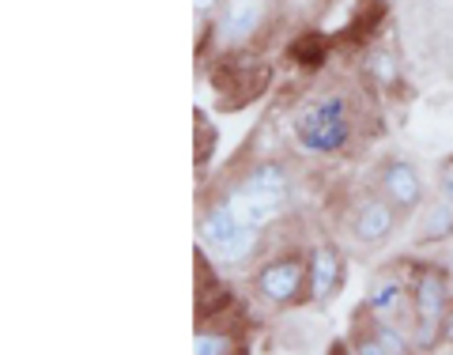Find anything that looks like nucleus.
Masks as SVG:
<instances>
[{
    "instance_id": "7",
    "label": "nucleus",
    "mask_w": 453,
    "mask_h": 355,
    "mask_svg": "<svg viewBox=\"0 0 453 355\" xmlns=\"http://www.w3.org/2000/svg\"><path fill=\"white\" fill-rule=\"evenodd\" d=\"M374 186L396 212H416L423 205V178L408 159H386L374 174Z\"/></svg>"
},
{
    "instance_id": "14",
    "label": "nucleus",
    "mask_w": 453,
    "mask_h": 355,
    "mask_svg": "<svg viewBox=\"0 0 453 355\" xmlns=\"http://www.w3.org/2000/svg\"><path fill=\"white\" fill-rule=\"evenodd\" d=\"M193 351H196V355H231V351H238V344H234V336H231V333H219V329H196V336H193Z\"/></svg>"
},
{
    "instance_id": "15",
    "label": "nucleus",
    "mask_w": 453,
    "mask_h": 355,
    "mask_svg": "<svg viewBox=\"0 0 453 355\" xmlns=\"http://www.w3.org/2000/svg\"><path fill=\"white\" fill-rule=\"evenodd\" d=\"M438 193H442L446 201H453V159H446L442 170H438Z\"/></svg>"
},
{
    "instance_id": "8",
    "label": "nucleus",
    "mask_w": 453,
    "mask_h": 355,
    "mask_svg": "<svg viewBox=\"0 0 453 355\" xmlns=\"http://www.w3.org/2000/svg\"><path fill=\"white\" fill-rule=\"evenodd\" d=\"M268 16V0H223L219 16H216V38L223 46H246L265 27Z\"/></svg>"
},
{
    "instance_id": "6",
    "label": "nucleus",
    "mask_w": 453,
    "mask_h": 355,
    "mask_svg": "<svg viewBox=\"0 0 453 355\" xmlns=\"http://www.w3.org/2000/svg\"><path fill=\"white\" fill-rule=\"evenodd\" d=\"M408 306H412V280H404L396 268H386L371 280L366 288V303L363 310L371 314V321H393L401 325L408 318Z\"/></svg>"
},
{
    "instance_id": "12",
    "label": "nucleus",
    "mask_w": 453,
    "mask_h": 355,
    "mask_svg": "<svg viewBox=\"0 0 453 355\" xmlns=\"http://www.w3.org/2000/svg\"><path fill=\"white\" fill-rule=\"evenodd\" d=\"M453 235V201L446 197H438L423 208V227H419V238L423 243H446Z\"/></svg>"
},
{
    "instance_id": "4",
    "label": "nucleus",
    "mask_w": 453,
    "mask_h": 355,
    "mask_svg": "<svg viewBox=\"0 0 453 355\" xmlns=\"http://www.w3.org/2000/svg\"><path fill=\"white\" fill-rule=\"evenodd\" d=\"M412 325H416V344L419 348H434L442 340V325L449 314V280L446 273L427 265L412 268Z\"/></svg>"
},
{
    "instance_id": "16",
    "label": "nucleus",
    "mask_w": 453,
    "mask_h": 355,
    "mask_svg": "<svg viewBox=\"0 0 453 355\" xmlns=\"http://www.w3.org/2000/svg\"><path fill=\"white\" fill-rule=\"evenodd\" d=\"M219 8H223V0H193L196 19H216V16H219Z\"/></svg>"
},
{
    "instance_id": "10",
    "label": "nucleus",
    "mask_w": 453,
    "mask_h": 355,
    "mask_svg": "<svg viewBox=\"0 0 453 355\" xmlns=\"http://www.w3.org/2000/svg\"><path fill=\"white\" fill-rule=\"evenodd\" d=\"M310 299L318 306L333 303L340 295V283H344V258H340V250L333 243H318L310 250Z\"/></svg>"
},
{
    "instance_id": "9",
    "label": "nucleus",
    "mask_w": 453,
    "mask_h": 355,
    "mask_svg": "<svg viewBox=\"0 0 453 355\" xmlns=\"http://www.w3.org/2000/svg\"><path fill=\"white\" fill-rule=\"evenodd\" d=\"M396 212L386 197H363V201L351 208V216H348V227H351V238L363 246H381L386 238L396 231Z\"/></svg>"
},
{
    "instance_id": "11",
    "label": "nucleus",
    "mask_w": 453,
    "mask_h": 355,
    "mask_svg": "<svg viewBox=\"0 0 453 355\" xmlns=\"http://www.w3.org/2000/svg\"><path fill=\"white\" fill-rule=\"evenodd\" d=\"M356 351H363V355H408L412 351V340L404 336L401 325L374 321L371 329H363L356 336Z\"/></svg>"
},
{
    "instance_id": "5",
    "label": "nucleus",
    "mask_w": 453,
    "mask_h": 355,
    "mask_svg": "<svg viewBox=\"0 0 453 355\" xmlns=\"http://www.w3.org/2000/svg\"><path fill=\"white\" fill-rule=\"evenodd\" d=\"M253 291L261 295L268 306H295L310 295V265L299 253H283V258H273L257 268L253 276Z\"/></svg>"
},
{
    "instance_id": "2",
    "label": "nucleus",
    "mask_w": 453,
    "mask_h": 355,
    "mask_svg": "<svg viewBox=\"0 0 453 355\" xmlns=\"http://www.w3.org/2000/svg\"><path fill=\"white\" fill-rule=\"evenodd\" d=\"M288 193H291V170L276 159H265V163H253L223 197L238 212V220L261 231V227L283 216Z\"/></svg>"
},
{
    "instance_id": "3",
    "label": "nucleus",
    "mask_w": 453,
    "mask_h": 355,
    "mask_svg": "<svg viewBox=\"0 0 453 355\" xmlns=\"http://www.w3.org/2000/svg\"><path fill=\"white\" fill-rule=\"evenodd\" d=\"M196 231H201V246L208 250V258L219 268H242L253 253H257V235L261 231L238 220V212L226 205V197L211 201L201 212Z\"/></svg>"
},
{
    "instance_id": "1",
    "label": "nucleus",
    "mask_w": 453,
    "mask_h": 355,
    "mask_svg": "<svg viewBox=\"0 0 453 355\" xmlns=\"http://www.w3.org/2000/svg\"><path fill=\"white\" fill-rule=\"evenodd\" d=\"M356 136V121H351V103L344 95H321L310 98V103L291 118V140L303 155H336L351 144Z\"/></svg>"
},
{
    "instance_id": "17",
    "label": "nucleus",
    "mask_w": 453,
    "mask_h": 355,
    "mask_svg": "<svg viewBox=\"0 0 453 355\" xmlns=\"http://www.w3.org/2000/svg\"><path fill=\"white\" fill-rule=\"evenodd\" d=\"M442 340H453V303H449V314H446V325H442Z\"/></svg>"
},
{
    "instance_id": "13",
    "label": "nucleus",
    "mask_w": 453,
    "mask_h": 355,
    "mask_svg": "<svg viewBox=\"0 0 453 355\" xmlns=\"http://www.w3.org/2000/svg\"><path fill=\"white\" fill-rule=\"evenodd\" d=\"M366 73H371L378 88H396V83H401V61L393 57V50L374 46L366 53Z\"/></svg>"
}]
</instances>
